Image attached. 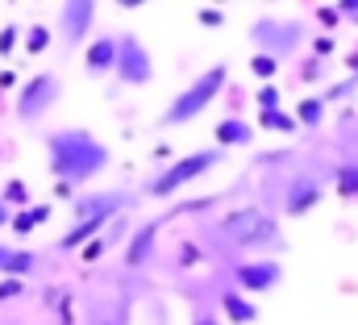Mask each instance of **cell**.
<instances>
[{"label":"cell","mask_w":358,"mask_h":325,"mask_svg":"<svg viewBox=\"0 0 358 325\" xmlns=\"http://www.w3.org/2000/svg\"><path fill=\"white\" fill-rule=\"evenodd\" d=\"M355 83H358V55H355Z\"/></svg>","instance_id":"33"},{"label":"cell","mask_w":358,"mask_h":325,"mask_svg":"<svg viewBox=\"0 0 358 325\" xmlns=\"http://www.w3.org/2000/svg\"><path fill=\"white\" fill-rule=\"evenodd\" d=\"M317 76H321V63H317V59H313V63H304V80H317Z\"/></svg>","instance_id":"29"},{"label":"cell","mask_w":358,"mask_h":325,"mask_svg":"<svg viewBox=\"0 0 358 325\" xmlns=\"http://www.w3.org/2000/svg\"><path fill=\"white\" fill-rule=\"evenodd\" d=\"M213 138H217V151H229V146H246V142L255 138V125H250V121H242V117H225V121H217Z\"/></svg>","instance_id":"15"},{"label":"cell","mask_w":358,"mask_h":325,"mask_svg":"<svg viewBox=\"0 0 358 325\" xmlns=\"http://www.w3.org/2000/svg\"><path fill=\"white\" fill-rule=\"evenodd\" d=\"M225 17L221 13H213V8H200V25H221Z\"/></svg>","instance_id":"28"},{"label":"cell","mask_w":358,"mask_h":325,"mask_svg":"<svg viewBox=\"0 0 358 325\" xmlns=\"http://www.w3.org/2000/svg\"><path fill=\"white\" fill-rule=\"evenodd\" d=\"M113 63H117V34H100V38H92L88 50H84V67H88V76L92 80L113 76Z\"/></svg>","instance_id":"12"},{"label":"cell","mask_w":358,"mask_h":325,"mask_svg":"<svg viewBox=\"0 0 358 325\" xmlns=\"http://www.w3.org/2000/svg\"><path fill=\"white\" fill-rule=\"evenodd\" d=\"M308 38V25L300 17H259L250 25V42L259 46V55H267L275 63H287Z\"/></svg>","instance_id":"5"},{"label":"cell","mask_w":358,"mask_h":325,"mask_svg":"<svg viewBox=\"0 0 358 325\" xmlns=\"http://www.w3.org/2000/svg\"><path fill=\"white\" fill-rule=\"evenodd\" d=\"M334 184L346 200H358V162H338L334 167Z\"/></svg>","instance_id":"18"},{"label":"cell","mask_w":358,"mask_h":325,"mask_svg":"<svg viewBox=\"0 0 358 325\" xmlns=\"http://www.w3.org/2000/svg\"><path fill=\"white\" fill-rule=\"evenodd\" d=\"M38 250H25V246H8V254L0 258V275L4 279H25V275H34L38 271Z\"/></svg>","instance_id":"14"},{"label":"cell","mask_w":358,"mask_h":325,"mask_svg":"<svg viewBox=\"0 0 358 325\" xmlns=\"http://www.w3.org/2000/svg\"><path fill=\"white\" fill-rule=\"evenodd\" d=\"M275 104H279V88H275V83H263V88H259V109L267 113Z\"/></svg>","instance_id":"23"},{"label":"cell","mask_w":358,"mask_h":325,"mask_svg":"<svg viewBox=\"0 0 358 325\" xmlns=\"http://www.w3.org/2000/svg\"><path fill=\"white\" fill-rule=\"evenodd\" d=\"M296 125H304V130H317L321 121H325V100L321 96H304L300 104H296V117H292Z\"/></svg>","instance_id":"17"},{"label":"cell","mask_w":358,"mask_h":325,"mask_svg":"<svg viewBox=\"0 0 358 325\" xmlns=\"http://www.w3.org/2000/svg\"><path fill=\"white\" fill-rule=\"evenodd\" d=\"M0 155H4V142H0Z\"/></svg>","instance_id":"34"},{"label":"cell","mask_w":358,"mask_h":325,"mask_svg":"<svg viewBox=\"0 0 358 325\" xmlns=\"http://www.w3.org/2000/svg\"><path fill=\"white\" fill-rule=\"evenodd\" d=\"M250 71H255L263 83H275V76H279V63H275V59H267V55H255V59H250Z\"/></svg>","instance_id":"20"},{"label":"cell","mask_w":358,"mask_h":325,"mask_svg":"<svg viewBox=\"0 0 358 325\" xmlns=\"http://www.w3.org/2000/svg\"><path fill=\"white\" fill-rule=\"evenodd\" d=\"M0 200H4V205H8V200H13V205H25V184H8Z\"/></svg>","instance_id":"25"},{"label":"cell","mask_w":358,"mask_h":325,"mask_svg":"<svg viewBox=\"0 0 358 325\" xmlns=\"http://www.w3.org/2000/svg\"><path fill=\"white\" fill-rule=\"evenodd\" d=\"M321 200H325V184H321V175H313V171H296V175L287 179V188H283V205H279V213H283V217H304V213H313Z\"/></svg>","instance_id":"8"},{"label":"cell","mask_w":358,"mask_h":325,"mask_svg":"<svg viewBox=\"0 0 358 325\" xmlns=\"http://www.w3.org/2000/svg\"><path fill=\"white\" fill-rule=\"evenodd\" d=\"M121 209H125V205H108V209H100V213H92V217H76V226L55 242V250H80V246L88 242L92 234H100V230L121 213Z\"/></svg>","instance_id":"11"},{"label":"cell","mask_w":358,"mask_h":325,"mask_svg":"<svg viewBox=\"0 0 358 325\" xmlns=\"http://www.w3.org/2000/svg\"><path fill=\"white\" fill-rule=\"evenodd\" d=\"M92 21H96V0H67L59 4V34H63V46H80V38H88Z\"/></svg>","instance_id":"10"},{"label":"cell","mask_w":358,"mask_h":325,"mask_svg":"<svg viewBox=\"0 0 358 325\" xmlns=\"http://www.w3.org/2000/svg\"><path fill=\"white\" fill-rule=\"evenodd\" d=\"M225 83H229V63H213L208 71H200V76H196V80L187 83L176 100L163 109L159 125H163V130H176V125L196 121V117H200V113H204L221 92H225Z\"/></svg>","instance_id":"2"},{"label":"cell","mask_w":358,"mask_h":325,"mask_svg":"<svg viewBox=\"0 0 358 325\" xmlns=\"http://www.w3.org/2000/svg\"><path fill=\"white\" fill-rule=\"evenodd\" d=\"M42 151H46V167L59 184H92L113 162V151L92 130H50L42 138Z\"/></svg>","instance_id":"1"},{"label":"cell","mask_w":358,"mask_h":325,"mask_svg":"<svg viewBox=\"0 0 358 325\" xmlns=\"http://www.w3.org/2000/svg\"><path fill=\"white\" fill-rule=\"evenodd\" d=\"M4 254H8V246H4V242H0V258H4Z\"/></svg>","instance_id":"32"},{"label":"cell","mask_w":358,"mask_h":325,"mask_svg":"<svg viewBox=\"0 0 358 325\" xmlns=\"http://www.w3.org/2000/svg\"><path fill=\"white\" fill-rule=\"evenodd\" d=\"M17 38H21V29H17V25H4V34H0V55H8V50L17 46Z\"/></svg>","instance_id":"24"},{"label":"cell","mask_w":358,"mask_h":325,"mask_svg":"<svg viewBox=\"0 0 358 325\" xmlns=\"http://www.w3.org/2000/svg\"><path fill=\"white\" fill-rule=\"evenodd\" d=\"M113 80L125 88H146L155 80V55L146 50V42L138 34H117V63H113Z\"/></svg>","instance_id":"6"},{"label":"cell","mask_w":358,"mask_h":325,"mask_svg":"<svg viewBox=\"0 0 358 325\" xmlns=\"http://www.w3.org/2000/svg\"><path fill=\"white\" fill-rule=\"evenodd\" d=\"M155 242H159V226H155V221L138 226V230L129 234V242H125V267H129V271H142V267L155 258Z\"/></svg>","instance_id":"13"},{"label":"cell","mask_w":358,"mask_h":325,"mask_svg":"<svg viewBox=\"0 0 358 325\" xmlns=\"http://www.w3.org/2000/svg\"><path fill=\"white\" fill-rule=\"evenodd\" d=\"M21 296V279H0V300H13Z\"/></svg>","instance_id":"26"},{"label":"cell","mask_w":358,"mask_h":325,"mask_svg":"<svg viewBox=\"0 0 358 325\" xmlns=\"http://www.w3.org/2000/svg\"><path fill=\"white\" fill-rule=\"evenodd\" d=\"M221 234L229 238V246H238V250H246V254H255V250H275V246H283L279 221L271 217L267 209H259V205H246V209L229 213V217L221 221Z\"/></svg>","instance_id":"4"},{"label":"cell","mask_w":358,"mask_h":325,"mask_svg":"<svg viewBox=\"0 0 358 325\" xmlns=\"http://www.w3.org/2000/svg\"><path fill=\"white\" fill-rule=\"evenodd\" d=\"M263 125H267V130H283V134H296V130H300V125H296L287 113H279V109H267V113H263Z\"/></svg>","instance_id":"21"},{"label":"cell","mask_w":358,"mask_h":325,"mask_svg":"<svg viewBox=\"0 0 358 325\" xmlns=\"http://www.w3.org/2000/svg\"><path fill=\"white\" fill-rule=\"evenodd\" d=\"M192 325H221V321H217L213 313H196V321H192Z\"/></svg>","instance_id":"30"},{"label":"cell","mask_w":358,"mask_h":325,"mask_svg":"<svg viewBox=\"0 0 358 325\" xmlns=\"http://www.w3.org/2000/svg\"><path fill=\"white\" fill-rule=\"evenodd\" d=\"M221 313L229 317V321L238 325H250L255 317H259V305H250V296H242V292H221Z\"/></svg>","instance_id":"16"},{"label":"cell","mask_w":358,"mask_h":325,"mask_svg":"<svg viewBox=\"0 0 358 325\" xmlns=\"http://www.w3.org/2000/svg\"><path fill=\"white\" fill-rule=\"evenodd\" d=\"M59 96H63V80H59L55 71H38V76H29V80L21 83L13 113H17V121L34 125L38 117H46V109H50Z\"/></svg>","instance_id":"7"},{"label":"cell","mask_w":358,"mask_h":325,"mask_svg":"<svg viewBox=\"0 0 358 325\" xmlns=\"http://www.w3.org/2000/svg\"><path fill=\"white\" fill-rule=\"evenodd\" d=\"M46 217H50V209H46V205H34V209H25L13 226H17V234H29V230H34L38 221H46Z\"/></svg>","instance_id":"19"},{"label":"cell","mask_w":358,"mask_h":325,"mask_svg":"<svg viewBox=\"0 0 358 325\" xmlns=\"http://www.w3.org/2000/svg\"><path fill=\"white\" fill-rule=\"evenodd\" d=\"M104 325H113V321H104Z\"/></svg>","instance_id":"35"},{"label":"cell","mask_w":358,"mask_h":325,"mask_svg":"<svg viewBox=\"0 0 358 325\" xmlns=\"http://www.w3.org/2000/svg\"><path fill=\"white\" fill-rule=\"evenodd\" d=\"M334 13H338V17H346V21H358V0H342Z\"/></svg>","instance_id":"27"},{"label":"cell","mask_w":358,"mask_h":325,"mask_svg":"<svg viewBox=\"0 0 358 325\" xmlns=\"http://www.w3.org/2000/svg\"><path fill=\"white\" fill-rule=\"evenodd\" d=\"M46 46H50V29H46V25H34L29 38H25V50L38 55V50H46Z\"/></svg>","instance_id":"22"},{"label":"cell","mask_w":358,"mask_h":325,"mask_svg":"<svg viewBox=\"0 0 358 325\" xmlns=\"http://www.w3.org/2000/svg\"><path fill=\"white\" fill-rule=\"evenodd\" d=\"M8 217H13V213H8V205H4V200H0V230H4V226H8Z\"/></svg>","instance_id":"31"},{"label":"cell","mask_w":358,"mask_h":325,"mask_svg":"<svg viewBox=\"0 0 358 325\" xmlns=\"http://www.w3.org/2000/svg\"><path fill=\"white\" fill-rule=\"evenodd\" d=\"M234 284H238L234 292L259 296V292H271L275 284H283V267L275 258H246V263L234 267Z\"/></svg>","instance_id":"9"},{"label":"cell","mask_w":358,"mask_h":325,"mask_svg":"<svg viewBox=\"0 0 358 325\" xmlns=\"http://www.w3.org/2000/svg\"><path fill=\"white\" fill-rule=\"evenodd\" d=\"M221 162H225V151H217V146H200V151H192V155H183V159L167 162L163 171H155V175L142 184V196H150V200H167V196H176L179 188L204 179V175H208L213 167H221Z\"/></svg>","instance_id":"3"}]
</instances>
